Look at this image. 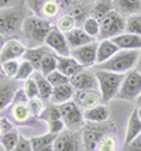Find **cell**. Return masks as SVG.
<instances>
[{"label":"cell","mask_w":141,"mask_h":151,"mask_svg":"<svg viewBox=\"0 0 141 151\" xmlns=\"http://www.w3.org/2000/svg\"><path fill=\"white\" fill-rule=\"evenodd\" d=\"M52 24L49 20H45L42 17L37 16H27L23 27L21 33L26 40V47L27 48H35L45 44V38L52 30Z\"/></svg>","instance_id":"1"},{"label":"cell","mask_w":141,"mask_h":151,"mask_svg":"<svg viewBox=\"0 0 141 151\" xmlns=\"http://www.w3.org/2000/svg\"><path fill=\"white\" fill-rule=\"evenodd\" d=\"M94 75L97 79V89L102 96V102L107 105L110 100L116 99L121 86V82L124 79V75L97 69V68L94 69Z\"/></svg>","instance_id":"2"},{"label":"cell","mask_w":141,"mask_h":151,"mask_svg":"<svg viewBox=\"0 0 141 151\" xmlns=\"http://www.w3.org/2000/svg\"><path fill=\"white\" fill-rule=\"evenodd\" d=\"M138 58H140V51L120 50L113 58H110L102 65H97L96 68L103 69V71H109V72L126 75V73H128L135 68L137 62H138Z\"/></svg>","instance_id":"3"},{"label":"cell","mask_w":141,"mask_h":151,"mask_svg":"<svg viewBox=\"0 0 141 151\" xmlns=\"http://www.w3.org/2000/svg\"><path fill=\"white\" fill-rule=\"evenodd\" d=\"M26 17V7L20 3L10 9L0 10V35H14L21 31Z\"/></svg>","instance_id":"4"},{"label":"cell","mask_w":141,"mask_h":151,"mask_svg":"<svg viewBox=\"0 0 141 151\" xmlns=\"http://www.w3.org/2000/svg\"><path fill=\"white\" fill-rule=\"evenodd\" d=\"M114 129V124L110 122L104 123H85L81 130L82 143L85 151H94L102 138Z\"/></svg>","instance_id":"5"},{"label":"cell","mask_w":141,"mask_h":151,"mask_svg":"<svg viewBox=\"0 0 141 151\" xmlns=\"http://www.w3.org/2000/svg\"><path fill=\"white\" fill-rule=\"evenodd\" d=\"M61 112V119L65 124V130L71 132H81L86 120L83 117V110L75 103L74 100L67 102L64 105H58Z\"/></svg>","instance_id":"6"},{"label":"cell","mask_w":141,"mask_h":151,"mask_svg":"<svg viewBox=\"0 0 141 151\" xmlns=\"http://www.w3.org/2000/svg\"><path fill=\"white\" fill-rule=\"evenodd\" d=\"M126 30V17L119 12L112 10L100 21V35L99 40H112L124 33Z\"/></svg>","instance_id":"7"},{"label":"cell","mask_w":141,"mask_h":151,"mask_svg":"<svg viewBox=\"0 0 141 151\" xmlns=\"http://www.w3.org/2000/svg\"><path fill=\"white\" fill-rule=\"evenodd\" d=\"M141 93V73L135 69L130 71L124 75V79L121 82V86L119 89V93L116 99L126 100V102H134Z\"/></svg>","instance_id":"8"},{"label":"cell","mask_w":141,"mask_h":151,"mask_svg":"<svg viewBox=\"0 0 141 151\" xmlns=\"http://www.w3.org/2000/svg\"><path fill=\"white\" fill-rule=\"evenodd\" d=\"M55 151H85L82 143L81 132L64 130L59 133L54 141Z\"/></svg>","instance_id":"9"},{"label":"cell","mask_w":141,"mask_h":151,"mask_svg":"<svg viewBox=\"0 0 141 151\" xmlns=\"http://www.w3.org/2000/svg\"><path fill=\"white\" fill-rule=\"evenodd\" d=\"M45 47H48L51 51L59 57H69L71 55V48L67 41L65 34L61 33L58 28L52 27V30L49 31V34L45 38Z\"/></svg>","instance_id":"10"},{"label":"cell","mask_w":141,"mask_h":151,"mask_svg":"<svg viewBox=\"0 0 141 151\" xmlns=\"http://www.w3.org/2000/svg\"><path fill=\"white\" fill-rule=\"evenodd\" d=\"M27 51L26 44L19 38H9L4 41L1 52H0V62L14 61V59H23L24 54Z\"/></svg>","instance_id":"11"},{"label":"cell","mask_w":141,"mask_h":151,"mask_svg":"<svg viewBox=\"0 0 141 151\" xmlns=\"http://www.w3.org/2000/svg\"><path fill=\"white\" fill-rule=\"evenodd\" d=\"M96 50H97V42H89L86 45H82L79 48L71 50V57L78 61L83 68H90L96 65Z\"/></svg>","instance_id":"12"},{"label":"cell","mask_w":141,"mask_h":151,"mask_svg":"<svg viewBox=\"0 0 141 151\" xmlns=\"http://www.w3.org/2000/svg\"><path fill=\"white\" fill-rule=\"evenodd\" d=\"M34 116L30 107L28 102H14L10 105V120L14 124L27 126L34 123Z\"/></svg>","instance_id":"13"},{"label":"cell","mask_w":141,"mask_h":151,"mask_svg":"<svg viewBox=\"0 0 141 151\" xmlns=\"http://www.w3.org/2000/svg\"><path fill=\"white\" fill-rule=\"evenodd\" d=\"M71 85L74 86L75 91H99L94 71L89 69H83L82 72L76 73L74 78H71Z\"/></svg>","instance_id":"14"},{"label":"cell","mask_w":141,"mask_h":151,"mask_svg":"<svg viewBox=\"0 0 141 151\" xmlns=\"http://www.w3.org/2000/svg\"><path fill=\"white\" fill-rule=\"evenodd\" d=\"M74 102L82 110H87L90 107L103 103L99 91H76L74 96Z\"/></svg>","instance_id":"15"},{"label":"cell","mask_w":141,"mask_h":151,"mask_svg":"<svg viewBox=\"0 0 141 151\" xmlns=\"http://www.w3.org/2000/svg\"><path fill=\"white\" fill-rule=\"evenodd\" d=\"M119 51L120 50L113 42V40H99L97 50H96V66L102 65L110 58H113Z\"/></svg>","instance_id":"16"},{"label":"cell","mask_w":141,"mask_h":151,"mask_svg":"<svg viewBox=\"0 0 141 151\" xmlns=\"http://www.w3.org/2000/svg\"><path fill=\"white\" fill-rule=\"evenodd\" d=\"M83 69H86V68H83V66L78 62V61H75L71 55L69 57H59V55H57V71H59L61 73H64L65 76L68 78H74L76 73L82 72Z\"/></svg>","instance_id":"17"},{"label":"cell","mask_w":141,"mask_h":151,"mask_svg":"<svg viewBox=\"0 0 141 151\" xmlns=\"http://www.w3.org/2000/svg\"><path fill=\"white\" fill-rule=\"evenodd\" d=\"M83 117L86 120V123H104V122H109L110 109L106 103H100L87 110H83Z\"/></svg>","instance_id":"18"},{"label":"cell","mask_w":141,"mask_h":151,"mask_svg":"<svg viewBox=\"0 0 141 151\" xmlns=\"http://www.w3.org/2000/svg\"><path fill=\"white\" fill-rule=\"evenodd\" d=\"M113 42L119 47V50H127V51H141V37L134 34L123 33L114 37Z\"/></svg>","instance_id":"19"},{"label":"cell","mask_w":141,"mask_h":151,"mask_svg":"<svg viewBox=\"0 0 141 151\" xmlns=\"http://www.w3.org/2000/svg\"><path fill=\"white\" fill-rule=\"evenodd\" d=\"M75 91L74 86L71 85V82L67 85H61V86H55L52 89V95L49 99V103H54V105H64L67 102L74 100L75 96Z\"/></svg>","instance_id":"20"},{"label":"cell","mask_w":141,"mask_h":151,"mask_svg":"<svg viewBox=\"0 0 141 151\" xmlns=\"http://www.w3.org/2000/svg\"><path fill=\"white\" fill-rule=\"evenodd\" d=\"M141 134V120L138 117V113H137V107L131 112L130 117L127 122V127H126V134H124V145H128L135 137H138Z\"/></svg>","instance_id":"21"},{"label":"cell","mask_w":141,"mask_h":151,"mask_svg":"<svg viewBox=\"0 0 141 151\" xmlns=\"http://www.w3.org/2000/svg\"><path fill=\"white\" fill-rule=\"evenodd\" d=\"M65 37H67V41H68V44H69V48H71V50L79 48V47H82V45H86L89 42L96 41L94 38L89 37V35L82 30V27L74 28L72 31H69V33L65 34Z\"/></svg>","instance_id":"22"},{"label":"cell","mask_w":141,"mask_h":151,"mask_svg":"<svg viewBox=\"0 0 141 151\" xmlns=\"http://www.w3.org/2000/svg\"><path fill=\"white\" fill-rule=\"evenodd\" d=\"M65 13H68L75 21H76L78 27H81L82 24H83V21L90 16V6H87L86 3H83L81 0H79V1L75 0L74 4L69 7Z\"/></svg>","instance_id":"23"},{"label":"cell","mask_w":141,"mask_h":151,"mask_svg":"<svg viewBox=\"0 0 141 151\" xmlns=\"http://www.w3.org/2000/svg\"><path fill=\"white\" fill-rule=\"evenodd\" d=\"M114 10L128 17L141 13V0H114Z\"/></svg>","instance_id":"24"},{"label":"cell","mask_w":141,"mask_h":151,"mask_svg":"<svg viewBox=\"0 0 141 151\" xmlns=\"http://www.w3.org/2000/svg\"><path fill=\"white\" fill-rule=\"evenodd\" d=\"M48 51H51V50H49L48 47H45V45L35 47V48H27V51H26V54H24L23 59L28 61V62L34 66V69H35V71H40L41 59H42V57H44Z\"/></svg>","instance_id":"25"},{"label":"cell","mask_w":141,"mask_h":151,"mask_svg":"<svg viewBox=\"0 0 141 151\" xmlns=\"http://www.w3.org/2000/svg\"><path fill=\"white\" fill-rule=\"evenodd\" d=\"M112 10H114V0H97L90 7V16L102 21Z\"/></svg>","instance_id":"26"},{"label":"cell","mask_w":141,"mask_h":151,"mask_svg":"<svg viewBox=\"0 0 141 151\" xmlns=\"http://www.w3.org/2000/svg\"><path fill=\"white\" fill-rule=\"evenodd\" d=\"M34 81L37 82V86H38V92H40V99H42L44 102H49L51 99V95H52V85L48 82L47 76H44L40 71H35L33 75Z\"/></svg>","instance_id":"27"},{"label":"cell","mask_w":141,"mask_h":151,"mask_svg":"<svg viewBox=\"0 0 141 151\" xmlns=\"http://www.w3.org/2000/svg\"><path fill=\"white\" fill-rule=\"evenodd\" d=\"M16 92H17V88L14 83H1L0 85V113L6 110L7 107H10Z\"/></svg>","instance_id":"28"},{"label":"cell","mask_w":141,"mask_h":151,"mask_svg":"<svg viewBox=\"0 0 141 151\" xmlns=\"http://www.w3.org/2000/svg\"><path fill=\"white\" fill-rule=\"evenodd\" d=\"M61 12H62V10H61L59 4H58L55 0H45V1H42V4H41L40 17H42V19H45V20H52V19H55Z\"/></svg>","instance_id":"29"},{"label":"cell","mask_w":141,"mask_h":151,"mask_svg":"<svg viewBox=\"0 0 141 151\" xmlns=\"http://www.w3.org/2000/svg\"><path fill=\"white\" fill-rule=\"evenodd\" d=\"M21 140V136L20 133L17 132L16 129L10 130V132L4 133L1 138H0V144L1 147L4 148V151H13L16 148V145L19 144V141Z\"/></svg>","instance_id":"30"},{"label":"cell","mask_w":141,"mask_h":151,"mask_svg":"<svg viewBox=\"0 0 141 151\" xmlns=\"http://www.w3.org/2000/svg\"><path fill=\"white\" fill-rule=\"evenodd\" d=\"M55 138H57V134H52V133H48V132L45 133V134H41V136L31 137V138H30V141H31L33 151H41L44 147L54 144Z\"/></svg>","instance_id":"31"},{"label":"cell","mask_w":141,"mask_h":151,"mask_svg":"<svg viewBox=\"0 0 141 151\" xmlns=\"http://www.w3.org/2000/svg\"><path fill=\"white\" fill-rule=\"evenodd\" d=\"M54 71H57V54H54L52 51H48L41 59L40 72L44 76H47Z\"/></svg>","instance_id":"32"},{"label":"cell","mask_w":141,"mask_h":151,"mask_svg":"<svg viewBox=\"0 0 141 151\" xmlns=\"http://www.w3.org/2000/svg\"><path fill=\"white\" fill-rule=\"evenodd\" d=\"M81 27L89 37H92V38H94V40L99 38V35H100V21H99V20H96L94 17L89 16V17L83 21V24H82Z\"/></svg>","instance_id":"33"},{"label":"cell","mask_w":141,"mask_h":151,"mask_svg":"<svg viewBox=\"0 0 141 151\" xmlns=\"http://www.w3.org/2000/svg\"><path fill=\"white\" fill-rule=\"evenodd\" d=\"M76 27H78L76 21H75V20L72 19L68 13L61 14L59 17L57 19V23H55V28H58L61 33H64V34L72 31V30L76 28Z\"/></svg>","instance_id":"34"},{"label":"cell","mask_w":141,"mask_h":151,"mask_svg":"<svg viewBox=\"0 0 141 151\" xmlns=\"http://www.w3.org/2000/svg\"><path fill=\"white\" fill-rule=\"evenodd\" d=\"M124 33L134 34V35H140L141 37V13L126 17V30H124Z\"/></svg>","instance_id":"35"},{"label":"cell","mask_w":141,"mask_h":151,"mask_svg":"<svg viewBox=\"0 0 141 151\" xmlns=\"http://www.w3.org/2000/svg\"><path fill=\"white\" fill-rule=\"evenodd\" d=\"M35 72V69H34V66L26 61V59H21L20 61V65H19V71H17V75H16V78L14 81H27L28 78H31Z\"/></svg>","instance_id":"36"},{"label":"cell","mask_w":141,"mask_h":151,"mask_svg":"<svg viewBox=\"0 0 141 151\" xmlns=\"http://www.w3.org/2000/svg\"><path fill=\"white\" fill-rule=\"evenodd\" d=\"M94 151H117V138L112 133L106 134L104 137L99 141V144Z\"/></svg>","instance_id":"37"},{"label":"cell","mask_w":141,"mask_h":151,"mask_svg":"<svg viewBox=\"0 0 141 151\" xmlns=\"http://www.w3.org/2000/svg\"><path fill=\"white\" fill-rule=\"evenodd\" d=\"M19 65H20V59L1 62V75L6 78L14 79L17 75V71H19Z\"/></svg>","instance_id":"38"},{"label":"cell","mask_w":141,"mask_h":151,"mask_svg":"<svg viewBox=\"0 0 141 151\" xmlns=\"http://www.w3.org/2000/svg\"><path fill=\"white\" fill-rule=\"evenodd\" d=\"M40 119L44 120L45 123L47 122H51V120H58L61 119V112L58 105H54V103H48L44 109V112L40 114Z\"/></svg>","instance_id":"39"},{"label":"cell","mask_w":141,"mask_h":151,"mask_svg":"<svg viewBox=\"0 0 141 151\" xmlns=\"http://www.w3.org/2000/svg\"><path fill=\"white\" fill-rule=\"evenodd\" d=\"M23 91L26 93L27 99H34V98H40V92H38V86L37 82L34 81V78H28L27 81H24V85H23Z\"/></svg>","instance_id":"40"},{"label":"cell","mask_w":141,"mask_h":151,"mask_svg":"<svg viewBox=\"0 0 141 151\" xmlns=\"http://www.w3.org/2000/svg\"><path fill=\"white\" fill-rule=\"evenodd\" d=\"M47 79L48 82L52 85V88L55 86H61V85H67L71 82V79L65 76L64 73H61L59 71H54V72H51L49 75H47Z\"/></svg>","instance_id":"41"},{"label":"cell","mask_w":141,"mask_h":151,"mask_svg":"<svg viewBox=\"0 0 141 151\" xmlns=\"http://www.w3.org/2000/svg\"><path fill=\"white\" fill-rule=\"evenodd\" d=\"M28 107H30V110H31L34 117H40V114L45 109V102L40 98L28 99Z\"/></svg>","instance_id":"42"},{"label":"cell","mask_w":141,"mask_h":151,"mask_svg":"<svg viewBox=\"0 0 141 151\" xmlns=\"http://www.w3.org/2000/svg\"><path fill=\"white\" fill-rule=\"evenodd\" d=\"M47 126H48V133H52V134H57V136L65 130V124H64L62 119L47 122Z\"/></svg>","instance_id":"43"},{"label":"cell","mask_w":141,"mask_h":151,"mask_svg":"<svg viewBox=\"0 0 141 151\" xmlns=\"http://www.w3.org/2000/svg\"><path fill=\"white\" fill-rule=\"evenodd\" d=\"M13 151H33V147H31V141L30 138L21 137V140L19 141V144L16 145V148Z\"/></svg>","instance_id":"44"},{"label":"cell","mask_w":141,"mask_h":151,"mask_svg":"<svg viewBox=\"0 0 141 151\" xmlns=\"http://www.w3.org/2000/svg\"><path fill=\"white\" fill-rule=\"evenodd\" d=\"M123 151H141V134L135 137L128 145H124Z\"/></svg>","instance_id":"45"},{"label":"cell","mask_w":141,"mask_h":151,"mask_svg":"<svg viewBox=\"0 0 141 151\" xmlns=\"http://www.w3.org/2000/svg\"><path fill=\"white\" fill-rule=\"evenodd\" d=\"M19 3H20V0H0V10L14 7V6H17Z\"/></svg>","instance_id":"46"},{"label":"cell","mask_w":141,"mask_h":151,"mask_svg":"<svg viewBox=\"0 0 141 151\" xmlns=\"http://www.w3.org/2000/svg\"><path fill=\"white\" fill-rule=\"evenodd\" d=\"M55 1L59 4V7H61V10H62V12H67L68 9L74 4L75 0H55Z\"/></svg>","instance_id":"47"},{"label":"cell","mask_w":141,"mask_h":151,"mask_svg":"<svg viewBox=\"0 0 141 151\" xmlns=\"http://www.w3.org/2000/svg\"><path fill=\"white\" fill-rule=\"evenodd\" d=\"M4 41H6V40H4V37H3V35H0V52H1V48H3ZM0 76H3V75H1V62H0Z\"/></svg>","instance_id":"48"},{"label":"cell","mask_w":141,"mask_h":151,"mask_svg":"<svg viewBox=\"0 0 141 151\" xmlns=\"http://www.w3.org/2000/svg\"><path fill=\"white\" fill-rule=\"evenodd\" d=\"M135 71L141 73V51H140V58H138V62H137V65H135Z\"/></svg>","instance_id":"49"},{"label":"cell","mask_w":141,"mask_h":151,"mask_svg":"<svg viewBox=\"0 0 141 151\" xmlns=\"http://www.w3.org/2000/svg\"><path fill=\"white\" fill-rule=\"evenodd\" d=\"M41 151H55L54 150V144H51V145H47V147H44Z\"/></svg>","instance_id":"50"},{"label":"cell","mask_w":141,"mask_h":151,"mask_svg":"<svg viewBox=\"0 0 141 151\" xmlns=\"http://www.w3.org/2000/svg\"><path fill=\"white\" fill-rule=\"evenodd\" d=\"M135 106H137V107H141V93H140V96L137 98V100H135Z\"/></svg>","instance_id":"51"},{"label":"cell","mask_w":141,"mask_h":151,"mask_svg":"<svg viewBox=\"0 0 141 151\" xmlns=\"http://www.w3.org/2000/svg\"><path fill=\"white\" fill-rule=\"evenodd\" d=\"M81 1H83V3H86V4H94L97 0H81Z\"/></svg>","instance_id":"52"},{"label":"cell","mask_w":141,"mask_h":151,"mask_svg":"<svg viewBox=\"0 0 141 151\" xmlns=\"http://www.w3.org/2000/svg\"><path fill=\"white\" fill-rule=\"evenodd\" d=\"M4 134V130H3V127H1V123H0V138H1V136Z\"/></svg>","instance_id":"53"},{"label":"cell","mask_w":141,"mask_h":151,"mask_svg":"<svg viewBox=\"0 0 141 151\" xmlns=\"http://www.w3.org/2000/svg\"><path fill=\"white\" fill-rule=\"evenodd\" d=\"M137 113H138V117L141 120V107H137Z\"/></svg>","instance_id":"54"},{"label":"cell","mask_w":141,"mask_h":151,"mask_svg":"<svg viewBox=\"0 0 141 151\" xmlns=\"http://www.w3.org/2000/svg\"><path fill=\"white\" fill-rule=\"evenodd\" d=\"M41 1H45V0H41Z\"/></svg>","instance_id":"55"}]
</instances>
